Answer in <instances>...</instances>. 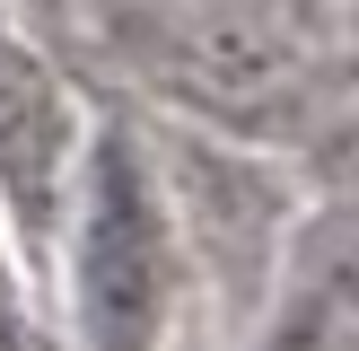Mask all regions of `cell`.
Segmentation results:
<instances>
[{"mask_svg":"<svg viewBox=\"0 0 359 351\" xmlns=\"http://www.w3.org/2000/svg\"><path fill=\"white\" fill-rule=\"evenodd\" d=\"M114 35L149 79L202 114H263L298 88L325 0H114Z\"/></svg>","mask_w":359,"mask_h":351,"instance_id":"cell-1","label":"cell"},{"mask_svg":"<svg viewBox=\"0 0 359 351\" xmlns=\"http://www.w3.org/2000/svg\"><path fill=\"white\" fill-rule=\"evenodd\" d=\"M70 281H79L88 351H158L167 307H175V228H167L158 176L132 150V132H97L88 140Z\"/></svg>","mask_w":359,"mask_h":351,"instance_id":"cell-2","label":"cell"},{"mask_svg":"<svg viewBox=\"0 0 359 351\" xmlns=\"http://www.w3.org/2000/svg\"><path fill=\"white\" fill-rule=\"evenodd\" d=\"M70 158H79V132H70V105L27 53H0V193H9L18 228L44 237L53 211H62Z\"/></svg>","mask_w":359,"mask_h":351,"instance_id":"cell-3","label":"cell"},{"mask_svg":"<svg viewBox=\"0 0 359 351\" xmlns=\"http://www.w3.org/2000/svg\"><path fill=\"white\" fill-rule=\"evenodd\" d=\"M272 351H359V316H351V272H342V255L316 263V281L290 298Z\"/></svg>","mask_w":359,"mask_h":351,"instance_id":"cell-4","label":"cell"},{"mask_svg":"<svg viewBox=\"0 0 359 351\" xmlns=\"http://www.w3.org/2000/svg\"><path fill=\"white\" fill-rule=\"evenodd\" d=\"M0 351H35V333H27V316L0 298Z\"/></svg>","mask_w":359,"mask_h":351,"instance_id":"cell-5","label":"cell"}]
</instances>
